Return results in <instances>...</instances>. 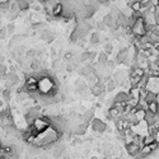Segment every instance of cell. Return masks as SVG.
<instances>
[{"label":"cell","mask_w":159,"mask_h":159,"mask_svg":"<svg viewBox=\"0 0 159 159\" xmlns=\"http://www.w3.org/2000/svg\"><path fill=\"white\" fill-rule=\"evenodd\" d=\"M90 125H92L93 131L99 132V134H102V132H104L107 130V125L103 121H101L99 119H93V120H92V122H90Z\"/></svg>","instance_id":"6da1fadb"},{"label":"cell","mask_w":159,"mask_h":159,"mask_svg":"<svg viewBox=\"0 0 159 159\" xmlns=\"http://www.w3.org/2000/svg\"><path fill=\"white\" fill-rule=\"evenodd\" d=\"M125 146H126V153L129 155H131V157H135V158L139 155L140 150H141V146L138 145V144H135V143H131V144L125 145Z\"/></svg>","instance_id":"7a4b0ae2"},{"label":"cell","mask_w":159,"mask_h":159,"mask_svg":"<svg viewBox=\"0 0 159 159\" xmlns=\"http://www.w3.org/2000/svg\"><path fill=\"white\" fill-rule=\"evenodd\" d=\"M62 12H64V6H62L61 3L54 4V6H52V15H54V18L60 19L61 17H62Z\"/></svg>","instance_id":"3957f363"},{"label":"cell","mask_w":159,"mask_h":159,"mask_svg":"<svg viewBox=\"0 0 159 159\" xmlns=\"http://www.w3.org/2000/svg\"><path fill=\"white\" fill-rule=\"evenodd\" d=\"M152 154H154V152L152 150V148H150L149 145H143V146H141V150H140L139 155H138L136 158H143V159H145V158L150 157Z\"/></svg>","instance_id":"277c9868"},{"label":"cell","mask_w":159,"mask_h":159,"mask_svg":"<svg viewBox=\"0 0 159 159\" xmlns=\"http://www.w3.org/2000/svg\"><path fill=\"white\" fill-rule=\"evenodd\" d=\"M113 98H115V102H129L130 93H127V92H119Z\"/></svg>","instance_id":"5b68a950"},{"label":"cell","mask_w":159,"mask_h":159,"mask_svg":"<svg viewBox=\"0 0 159 159\" xmlns=\"http://www.w3.org/2000/svg\"><path fill=\"white\" fill-rule=\"evenodd\" d=\"M117 85H125L126 84V77H125V73L123 71H117L113 77Z\"/></svg>","instance_id":"8992f818"},{"label":"cell","mask_w":159,"mask_h":159,"mask_svg":"<svg viewBox=\"0 0 159 159\" xmlns=\"http://www.w3.org/2000/svg\"><path fill=\"white\" fill-rule=\"evenodd\" d=\"M107 113L112 117L113 121H115L116 119H119V117H121V116H122V115H121V112L119 111V108H116L115 106H113V107H111V108H108V112H107Z\"/></svg>","instance_id":"52a82bcc"},{"label":"cell","mask_w":159,"mask_h":159,"mask_svg":"<svg viewBox=\"0 0 159 159\" xmlns=\"http://www.w3.org/2000/svg\"><path fill=\"white\" fill-rule=\"evenodd\" d=\"M41 40L46 41V42H51V41L54 40V33L51 31H48V29H45L42 32V35H41Z\"/></svg>","instance_id":"ba28073f"},{"label":"cell","mask_w":159,"mask_h":159,"mask_svg":"<svg viewBox=\"0 0 159 159\" xmlns=\"http://www.w3.org/2000/svg\"><path fill=\"white\" fill-rule=\"evenodd\" d=\"M94 119V111L93 110H88L85 111V113L83 115V120H84V122H92V120Z\"/></svg>","instance_id":"9c48e42d"},{"label":"cell","mask_w":159,"mask_h":159,"mask_svg":"<svg viewBox=\"0 0 159 159\" xmlns=\"http://www.w3.org/2000/svg\"><path fill=\"white\" fill-rule=\"evenodd\" d=\"M38 89H40L38 84H28V83L24 84V90H26L27 93H35V92H37Z\"/></svg>","instance_id":"30bf717a"},{"label":"cell","mask_w":159,"mask_h":159,"mask_svg":"<svg viewBox=\"0 0 159 159\" xmlns=\"http://www.w3.org/2000/svg\"><path fill=\"white\" fill-rule=\"evenodd\" d=\"M148 111H150L154 115H159V104L154 101V102H150L149 103V107H148Z\"/></svg>","instance_id":"8fae6325"},{"label":"cell","mask_w":159,"mask_h":159,"mask_svg":"<svg viewBox=\"0 0 159 159\" xmlns=\"http://www.w3.org/2000/svg\"><path fill=\"white\" fill-rule=\"evenodd\" d=\"M116 87H117V84H116V81H115L113 78H112V79L110 78V79L106 81V90H107V92H112Z\"/></svg>","instance_id":"7c38bea8"},{"label":"cell","mask_w":159,"mask_h":159,"mask_svg":"<svg viewBox=\"0 0 159 159\" xmlns=\"http://www.w3.org/2000/svg\"><path fill=\"white\" fill-rule=\"evenodd\" d=\"M17 3H18V5H19L21 12H26V10H28L29 6H31V5L26 2V0H17Z\"/></svg>","instance_id":"4fadbf2b"},{"label":"cell","mask_w":159,"mask_h":159,"mask_svg":"<svg viewBox=\"0 0 159 159\" xmlns=\"http://www.w3.org/2000/svg\"><path fill=\"white\" fill-rule=\"evenodd\" d=\"M99 42H101V35L99 33L90 35V45H98Z\"/></svg>","instance_id":"5bb4252c"},{"label":"cell","mask_w":159,"mask_h":159,"mask_svg":"<svg viewBox=\"0 0 159 159\" xmlns=\"http://www.w3.org/2000/svg\"><path fill=\"white\" fill-rule=\"evenodd\" d=\"M143 141H144V145H150L152 143H154V141H155V138H154V135H150V134H145Z\"/></svg>","instance_id":"9a60e30c"},{"label":"cell","mask_w":159,"mask_h":159,"mask_svg":"<svg viewBox=\"0 0 159 159\" xmlns=\"http://www.w3.org/2000/svg\"><path fill=\"white\" fill-rule=\"evenodd\" d=\"M12 2L10 0H6V2H0V10H10L12 8Z\"/></svg>","instance_id":"2e32d148"},{"label":"cell","mask_w":159,"mask_h":159,"mask_svg":"<svg viewBox=\"0 0 159 159\" xmlns=\"http://www.w3.org/2000/svg\"><path fill=\"white\" fill-rule=\"evenodd\" d=\"M107 61H108V55H107L104 51L101 52V54H98V62H99V64H103V65H104Z\"/></svg>","instance_id":"e0dca14e"},{"label":"cell","mask_w":159,"mask_h":159,"mask_svg":"<svg viewBox=\"0 0 159 159\" xmlns=\"http://www.w3.org/2000/svg\"><path fill=\"white\" fill-rule=\"evenodd\" d=\"M8 73H6V66L4 64H0V79H6Z\"/></svg>","instance_id":"ac0fdd59"},{"label":"cell","mask_w":159,"mask_h":159,"mask_svg":"<svg viewBox=\"0 0 159 159\" xmlns=\"http://www.w3.org/2000/svg\"><path fill=\"white\" fill-rule=\"evenodd\" d=\"M64 145H57L55 149H54V157L55 158H59V157H60L61 155V153L64 152Z\"/></svg>","instance_id":"d6986e66"},{"label":"cell","mask_w":159,"mask_h":159,"mask_svg":"<svg viewBox=\"0 0 159 159\" xmlns=\"http://www.w3.org/2000/svg\"><path fill=\"white\" fill-rule=\"evenodd\" d=\"M155 97H157V93H155V92L149 90V93H148V96H146V98H145V101H146L148 103L154 102V101H155Z\"/></svg>","instance_id":"ffe728a7"},{"label":"cell","mask_w":159,"mask_h":159,"mask_svg":"<svg viewBox=\"0 0 159 159\" xmlns=\"http://www.w3.org/2000/svg\"><path fill=\"white\" fill-rule=\"evenodd\" d=\"M8 78L12 79V80L15 83V84H18V83H19V77L15 74V71H10L9 74H8Z\"/></svg>","instance_id":"44dd1931"},{"label":"cell","mask_w":159,"mask_h":159,"mask_svg":"<svg viewBox=\"0 0 159 159\" xmlns=\"http://www.w3.org/2000/svg\"><path fill=\"white\" fill-rule=\"evenodd\" d=\"M87 125H88V122H84V123H81V125H79L78 126V130H77V134H80V135H83L85 131H87Z\"/></svg>","instance_id":"7402d4cb"},{"label":"cell","mask_w":159,"mask_h":159,"mask_svg":"<svg viewBox=\"0 0 159 159\" xmlns=\"http://www.w3.org/2000/svg\"><path fill=\"white\" fill-rule=\"evenodd\" d=\"M89 56H90V52H88V51L80 54V56H79V61H80V62H84V61L89 60Z\"/></svg>","instance_id":"603a6c76"},{"label":"cell","mask_w":159,"mask_h":159,"mask_svg":"<svg viewBox=\"0 0 159 159\" xmlns=\"http://www.w3.org/2000/svg\"><path fill=\"white\" fill-rule=\"evenodd\" d=\"M2 96H3V99H4V101H9V99H10V90L6 88L5 90L2 92Z\"/></svg>","instance_id":"cb8c5ba5"},{"label":"cell","mask_w":159,"mask_h":159,"mask_svg":"<svg viewBox=\"0 0 159 159\" xmlns=\"http://www.w3.org/2000/svg\"><path fill=\"white\" fill-rule=\"evenodd\" d=\"M31 69H32L33 71H38V70L41 69V64H40L38 61H32V62H31Z\"/></svg>","instance_id":"d4e9b609"},{"label":"cell","mask_w":159,"mask_h":159,"mask_svg":"<svg viewBox=\"0 0 159 159\" xmlns=\"http://www.w3.org/2000/svg\"><path fill=\"white\" fill-rule=\"evenodd\" d=\"M40 54H38V51H36V50H28V51H26V56L27 57H36V56H38Z\"/></svg>","instance_id":"484cf974"},{"label":"cell","mask_w":159,"mask_h":159,"mask_svg":"<svg viewBox=\"0 0 159 159\" xmlns=\"http://www.w3.org/2000/svg\"><path fill=\"white\" fill-rule=\"evenodd\" d=\"M6 31H8V36H13V33L15 31V27H14V24L13 23H9L6 26Z\"/></svg>","instance_id":"4316f807"},{"label":"cell","mask_w":159,"mask_h":159,"mask_svg":"<svg viewBox=\"0 0 159 159\" xmlns=\"http://www.w3.org/2000/svg\"><path fill=\"white\" fill-rule=\"evenodd\" d=\"M112 51H113V46H112L111 44H106V45H104V52H106L107 55H111Z\"/></svg>","instance_id":"83f0119b"},{"label":"cell","mask_w":159,"mask_h":159,"mask_svg":"<svg viewBox=\"0 0 159 159\" xmlns=\"http://www.w3.org/2000/svg\"><path fill=\"white\" fill-rule=\"evenodd\" d=\"M8 36V31H6V27H3L0 28V40H5Z\"/></svg>","instance_id":"f1b7e54d"},{"label":"cell","mask_w":159,"mask_h":159,"mask_svg":"<svg viewBox=\"0 0 159 159\" xmlns=\"http://www.w3.org/2000/svg\"><path fill=\"white\" fill-rule=\"evenodd\" d=\"M24 99H27V94H26V93H18L17 101H18V102H23Z\"/></svg>","instance_id":"f546056e"},{"label":"cell","mask_w":159,"mask_h":159,"mask_svg":"<svg viewBox=\"0 0 159 159\" xmlns=\"http://www.w3.org/2000/svg\"><path fill=\"white\" fill-rule=\"evenodd\" d=\"M97 28H98L99 31H104V29L107 28V26H106V23L102 21V22H99V23L97 24Z\"/></svg>","instance_id":"4dcf8cb0"},{"label":"cell","mask_w":159,"mask_h":159,"mask_svg":"<svg viewBox=\"0 0 159 159\" xmlns=\"http://www.w3.org/2000/svg\"><path fill=\"white\" fill-rule=\"evenodd\" d=\"M31 6H32V9H33V10H36V12H40V10H41V6L37 5V4H32Z\"/></svg>","instance_id":"1f68e13d"},{"label":"cell","mask_w":159,"mask_h":159,"mask_svg":"<svg viewBox=\"0 0 159 159\" xmlns=\"http://www.w3.org/2000/svg\"><path fill=\"white\" fill-rule=\"evenodd\" d=\"M154 138H155V141H157V143L159 144V129H158V131L155 132V135H154Z\"/></svg>","instance_id":"d6a6232c"},{"label":"cell","mask_w":159,"mask_h":159,"mask_svg":"<svg viewBox=\"0 0 159 159\" xmlns=\"http://www.w3.org/2000/svg\"><path fill=\"white\" fill-rule=\"evenodd\" d=\"M65 59H73V52H66Z\"/></svg>","instance_id":"836d02e7"},{"label":"cell","mask_w":159,"mask_h":159,"mask_svg":"<svg viewBox=\"0 0 159 159\" xmlns=\"http://www.w3.org/2000/svg\"><path fill=\"white\" fill-rule=\"evenodd\" d=\"M26 2L29 4V5H32V4H35V0H26Z\"/></svg>","instance_id":"e575fe53"},{"label":"cell","mask_w":159,"mask_h":159,"mask_svg":"<svg viewBox=\"0 0 159 159\" xmlns=\"http://www.w3.org/2000/svg\"><path fill=\"white\" fill-rule=\"evenodd\" d=\"M155 102L159 104V93H157V97H155Z\"/></svg>","instance_id":"d590c367"},{"label":"cell","mask_w":159,"mask_h":159,"mask_svg":"<svg viewBox=\"0 0 159 159\" xmlns=\"http://www.w3.org/2000/svg\"><path fill=\"white\" fill-rule=\"evenodd\" d=\"M3 60H4V56H3L2 54H0V61H3Z\"/></svg>","instance_id":"8d00e7d4"},{"label":"cell","mask_w":159,"mask_h":159,"mask_svg":"<svg viewBox=\"0 0 159 159\" xmlns=\"http://www.w3.org/2000/svg\"><path fill=\"white\" fill-rule=\"evenodd\" d=\"M3 106V101H2V99H0V107H2Z\"/></svg>","instance_id":"74e56055"},{"label":"cell","mask_w":159,"mask_h":159,"mask_svg":"<svg viewBox=\"0 0 159 159\" xmlns=\"http://www.w3.org/2000/svg\"><path fill=\"white\" fill-rule=\"evenodd\" d=\"M0 159H8L6 157H0Z\"/></svg>","instance_id":"f35d334b"},{"label":"cell","mask_w":159,"mask_h":159,"mask_svg":"<svg viewBox=\"0 0 159 159\" xmlns=\"http://www.w3.org/2000/svg\"><path fill=\"white\" fill-rule=\"evenodd\" d=\"M41 2H46V0H41Z\"/></svg>","instance_id":"ab89813d"},{"label":"cell","mask_w":159,"mask_h":159,"mask_svg":"<svg viewBox=\"0 0 159 159\" xmlns=\"http://www.w3.org/2000/svg\"><path fill=\"white\" fill-rule=\"evenodd\" d=\"M0 149H2V144H0Z\"/></svg>","instance_id":"60d3db41"}]
</instances>
